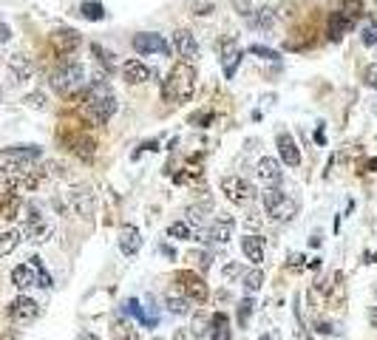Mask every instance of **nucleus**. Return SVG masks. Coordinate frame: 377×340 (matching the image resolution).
<instances>
[{
	"mask_svg": "<svg viewBox=\"0 0 377 340\" xmlns=\"http://www.w3.org/2000/svg\"><path fill=\"white\" fill-rule=\"evenodd\" d=\"M204 210H207V204H196V208H187L185 224H187V227H201V224H204Z\"/></svg>",
	"mask_w": 377,
	"mask_h": 340,
	"instance_id": "31",
	"label": "nucleus"
},
{
	"mask_svg": "<svg viewBox=\"0 0 377 340\" xmlns=\"http://www.w3.org/2000/svg\"><path fill=\"white\" fill-rule=\"evenodd\" d=\"M371 111H374V116H377V100H374V105H371Z\"/></svg>",
	"mask_w": 377,
	"mask_h": 340,
	"instance_id": "52",
	"label": "nucleus"
},
{
	"mask_svg": "<svg viewBox=\"0 0 377 340\" xmlns=\"http://www.w3.org/2000/svg\"><path fill=\"white\" fill-rule=\"evenodd\" d=\"M119 250H122V255H136L142 250V236L133 224H125L119 230Z\"/></svg>",
	"mask_w": 377,
	"mask_h": 340,
	"instance_id": "20",
	"label": "nucleus"
},
{
	"mask_svg": "<svg viewBox=\"0 0 377 340\" xmlns=\"http://www.w3.org/2000/svg\"><path fill=\"white\" fill-rule=\"evenodd\" d=\"M250 51H253V54H258L261 60H278V51L264 48V46H258V43H256V46H250Z\"/></svg>",
	"mask_w": 377,
	"mask_h": 340,
	"instance_id": "40",
	"label": "nucleus"
},
{
	"mask_svg": "<svg viewBox=\"0 0 377 340\" xmlns=\"http://www.w3.org/2000/svg\"><path fill=\"white\" fill-rule=\"evenodd\" d=\"M23 241V233L20 230H6V233H0V258H6L18 250V244Z\"/></svg>",
	"mask_w": 377,
	"mask_h": 340,
	"instance_id": "28",
	"label": "nucleus"
},
{
	"mask_svg": "<svg viewBox=\"0 0 377 340\" xmlns=\"http://www.w3.org/2000/svg\"><path fill=\"white\" fill-rule=\"evenodd\" d=\"M360 40H363V46L374 48V46H377V23H366V26H363V34H360Z\"/></svg>",
	"mask_w": 377,
	"mask_h": 340,
	"instance_id": "36",
	"label": "nucleus"
},
{
	"mask_svg": "<svg viewBox=\"0 0 377 340\" xmlns=\"http://www.w3.org/2000/svg\"><path fill=\"white\" fill-rule=\"evenodd\" d=\"M363 86L371 88V91H377V62H371L366 72H363Z\"/></svg>",
	"mask_w": 377,
	"mask_h": 340,
	"instance_id": "38",
	"label": "nucleus"
},
{
	"mask_svg": "<svg viewBox=\"0 0 377 340\" xmlns=\"http://www.w3.org/2000/svg\"><path fill=\"white\" fill-rule=\"evenodd\" d=\"M242 250H244L247 261H253V264L264 261V238L261 236H244L242 238Z\"/></svg>",
	"mask_w": 377,
	"mask_h": 340,
	"instance_id": "24",
	"label": "nucleus"
},
{
	"mask_svg": "<svg viewBox=\"0 0 377 340\" xmlns=\"http://www.w3.org/2000/svg\"><path fill=\"white\" fill-rule=\"evenodd\" d=\"M133 48L136 54H171V46L162 34L157 32H139L133 34Z\"/></svg>",
	"mask_w": 377,
	"mask_h": 340,
	"instance_id": "10",
	"label": "nucleus"
},
{
	"mask_svg": "<svg viewBox=\"0 0 377 340\" xmlns=\"http://www.w3.org/2000/svg\"><path fill=\"white\" fill-rule=\"evenodd\" d=\"M352 26H355V23H352L343 12H332V15H329V29H326V32H329V40H335V43H338V40H340V37H343Z\"/></svg>",
	"mask_w": 377,
	"mask_h": 340,
	"instance_id": "25",
	"label": "nucleus"
},
{
	"mask_svg": "<svg viewBox=\"0 0 377 340\" xmlns=\"http://www.w3.org/2000/svg\"><path fill=\"white\" fill-rule=\"evenodd\" d=\"M0 100H4V91H0Z\"/></svg>",
	"mask_w": 377,
	"mask_h": 340,
	"instance_id": "54",
	"label": "nucleus"
},
{
	"mask_svg": "<svg viewBox=\"0 0 377 340\" xmlns=\"http://www.w3.org/2000/svg\"><path fill=\"white\" fill-rule=\"evenodd\" d=\"M242 272V264H227L224 266V278H233V276H239Z\"/></svg>",
	"mask_w": 377,
	"mask_h": 340,
	"instance_id": "45",
	"label": "nucleus"
},
{
	"mask_svg": "<svg viewBox=\"0 0 377 340\" xmlns=\"http://www.w3.org/2000/svg\"><path fill=\"white\" fill-rule=\"evenodd\" d=\"M23 233L29 236V241H46L48 236H51V224L40 216V208H34V204H32V208H29V222H26V227H23Z\"/></svg>",
	"mask_w": 377,
	"mask_h": 340,
	"instance_id": "16",
	"label": "nucleus"
},
{
	"mask_svg": "<svg viewBox=\"0 0 377 340\" xmlns=\"http://www.w3.org/2000/svg\"><path fill=\"white\" fill-rule=\"evenodd\" d=\"M117 340H139V334L131 326H117Z\"/></svg>",
	"mask_w": 377,
	"mask_h": 340,
	"instance_id": "41",
	"label": "nucleus"
},
{
	"mask_svg": "<svg viewBox=\"0 0 377 340\" xmlns=\"http://www.w3.org/2000/svg\"><path fill=\"white\" fill-rule=\"evenodd\" d=\"M12 284L18 287V290H32V287H37L40 281H37V269L32 266V264H18L15 269H12Z\"/></svg>",
	"mask_w": 377,
	"mask_h": 340,
	"instance_id": "19",
	"label": "nucleus"
},
{
	"mask_svg": "<svg viewBox=\"0 0 377 340\" xmlns=\"http://www.w3.org/2000/svg\"><path fill=\"white\" fill-rule=\"evenodd\" d=\"M29 264L37 269V281H40L37 287H46V290H48V287H51V276H48L46 266H43V258H37V255H34V258H29Z\"/></svg>",
	"mask_w": 377,
	"mask_h": 340,
	"instance_id": "32",
	"label": "nucleus"
},
{
	"mask_svg": "<svg viewBox=\"0 0 377 340\" xmlns=\"http://www.w3.org/2000/svg\"><path fill=\"white\" fill-rule=\"evenodd\" d=\"M9 40H12V26L0 23V43H9Z\"/></svg>",
	"mask_w": 377,
	"mask_h": 340,
	"instance_id": "44",
	"label": "nucleus"
},
{
	"mask_svg": "<svg viewBox=\"0 0 377 340\" xmlns=\"http://www.w3.org/2000/svg\"><path fill=\"white\" fill-rule=\"evenodd\" d=\"M173 48H176V54L182 57V62H193V60L199 57L196 34L187 32V29H176V32H173Z\"/></svg>",
	"mask_w": 377,
	"mask_h": 340,
	"instance_id": "13",
	"label": "nucleus"
},
{
	"mask_svg": "<svg viewBox=\"0 0 377 340\" xmlns=\"http://www.w3.org/2000/svg\"><path fill=\"white\" fill-rule=\"evenodd\" d=\"M256 176H258V182H261L264 187H278V184H281V179H284L281 162H278V159H272V156L258 159V165H256Z\"/></svg>",
	"mask_w": 377,
	"mask_h": 340,
	"instance_id": "14",
	"label": "nucleus"
},
{
	"mask_svg": "<svg viewBox=\"0 0 377 340\" xmlns=\"http://www.w3.org/2000/svg\"><path fill=\"white\" fill-rule=\"evenodd\" d=\"M369 323L377 329V306H371V309H369Z\"/></svg>",
	"mask_w": 377,
	"mask_h": 340,
	"instance_id": "47",
	"label": "nucleus"
},
{
	"mask_svg": "<svg viewBox=\"0 0 377 340\" xmlns=\"http://www.w3.org/2000/svg\"><path fill=\"white\" fill-rule=\"evenodd\" d=\"M91 51H94V54H97V60L105 65V72H111V68H114V54H111V51H102V46H100V43H94V46H91Z\"/></svg>",
	"mask_w": 377,
	"mask_h": 340,
	"instance_id": "37",
	"label": "nucleus"
},
{
	"mask_svg": "<svg viewBox=\"0 0 377 340\" xmlns=\"http://www.w3.org/2000/svg\"><path fill=\"white\" fill-rule=\"evenodd\" d=\"M176 281H179V292L190 301V304H204L207 301V284H204V278L201 276H196L193 269H182L179 276H176Z\"/></svg>",
	"mask_w": 377,
	"mask_h": 340,
	"instance_id": "8",
	"label": "nucleus"
},
{
	"mask_svg": "<svg viewBox=\"0 0 377 340\" xmlns=\"http://www.w3.org/2000/svg\"><path fill=\"white\" fill-rule=\"evenodd\" d=\"M261 340H275V337H272V334H270V337H261Z\"/></svg>",
	"mask_w": 377,
	"mask_h": 340,
	"instance_id": "53",
	"label": "nucleus"
},
{
	"mask_svg": "<svg viewBox=\"0 0 377 340\" xmlns=\"http://www.w3.org/2000/svg\"><path fill=\"white\" fill-rule=\"evenodd\" d=\"M80 15L86 20H105V6L100 4V0H86V4H80Z\"/></svg>",
	"mask_w": 377,
	"mask_h": 340,
	"instance_id": "29",
	"label": "nucleus"
},
{
	"mask_svg": "<svg viewBox=\"0 0 377 340\" xmlns=\"http://www.w3.org/2000/svg\"><path fill=\"white\" fill-rule=\"evenodd\" d=\"M242 57H244V51H242V43H239L236 37H224V40L218 43V60H221L224 77H227V80L236 77L239 65H242Z\"/></svg>",
	"mask_w": 377,
	"mask_h": 340,
	"instance_id": "7",
	"label": "nucleus"
},
{
	"mask_svg": "<svg viewBox=\"0 0 377 340\" xmlns=\"http://www.w3.org/2000/svg\"><path fill=\"white\" fill-rule=\"evenodd\" d=\"M193 91H196V68L190 62H176L171 68L168 80L162 83V97L165 102L171 105H182V102H190L193 100Z\"/></svg>",
	"mask_w": 377,
	"mask_h": 340,
	"instance_id": "2",
	"label": "nucleus"
},
{
	"mask_svg": "<svg viewBox=\"0 0 377 340\" xmlns=\"http://www.w3.org/2000/svg\"><path fill=\"white\" fill-rule=\"evenodd\" d=\"M275 148H278V156H281L284 165H289V168H298L300 165V151H298V142H295L292 133L281 130L275 136Z\"/></svg>",
	"mask_w": 377,
	"mask_h": 340,
	"instance_id": "15",
	"label": "nucleus"
},
{
	"mask_svg": "<svg viewBox=\"0 0 377 340\" xmlns=\"http://www.w3.org/2000/svg\"><path fill=\"white\" fill-rule=\"evenodd\" d=\"M318 332H324V334H329V332H332V326H329V323H318Z\"/></svg>",
	"mask_w": 377,
	"mask_h": 340,
	"instance_id": "51",
	"label": "nucleus"
},
{
	"mask_svg": "<svg viewBox=\"0 0 377 340\" xmlns=\"http://www.w3.org/2000/svg\"><path fill=\"white\" fill-rule=\"evenodd\" d=\"M23 102H26L29 108H37V111H43V108H46V97H43L40 91H34V94H29V97H26Z\"/></svg>",
	"mask_w": 377,
	"mask_h": 340,
	"instance_id": "39",
	"label": "nucleus"
},
{
	"mask_svg": "<svg viewBox=\"0 0 377 340\" xmlns=\"http://www.w3.org/2000/svg\"><path fill=\"white\" fill-rule=\"evenodd\" d=\"M9 72H12L15 83H26L34 74V62H32V57H26V54L18 51V54L9 57Z\"/></svg>",
	"mask_w": 377,
	"mask_h": 340,
	"instance_id": "18",
	"label": "nucleus"
},
{
	"mask_svg": "<svg viewBox=\"0 0 377 340\" xmlns=\"http://www.w3.org/2000/svg\"><path fill=\"white\" fill-rule=\"evenodd\" d=\"M190 329H193V334H196V337L207 334V332H210V318H207V315H201V312H196V318H193V326H190Z\"/></svg>",
	"mask_w": 377,
	"mask_h": 340,
	"instance_id": "35",
	"label": "nucleus"
},
{
	"mask_svg": "<svg viewBox=\"0 0 377 340\" xmlns=\"http://www.w3.org/2000/svg\"><path fill=\"white\" fill-rule=\"evenodd\" d=\"M83 80H86V68H83V62H77V60H62V62L54 68V72H51V77H48L51 88H54L60 97L77 94V91L83 88Z\"/></svg>",
	"mask_w": 377,
	"mask_h": 340,
	"instance_id": "4",
	"label": "nucleus"
},
{
	"mask_svg": "<svg viewBox=\"0 0 377 340\" xmlns=\"http://www.w3.org/2000/svg\"><path fill=\"white\" fill-rule=\"evenodd\" d=\"M193 261H199V266H201V269H207V266H210V255H207V252H199V255L193 252Z\"/></svg>",
	"mask_w": 377,
	"mask_h": 340,
	"instance_id": "46",
	"label": "nucleus"
},
{
	"mask_svg": "<svg viewBox=\"0 0 377 340\" xmlns=\"http://www.w3.org/2000/svg\"><path fill=\"white\" fill-rule=\"evenodd\" d=\"M165 306H168V312H171V315H187L193 304H190L182 292H173V290H171V292L165 295Z\"/></svg>",
	"mask_w": 377,
	"mask_h": 340,
	"instance_id": "27",
	"label": "nucleus"
},
{
	"mask_svg": "<svg viewBox=\"0 0 377 340\" xmlns=\"http://www.w3.org/2000/svg\"><path fill=\"white\" fill-rule=\"evenodd\" d=\"M122 77L131 86H142V83H147L150 77H154V72L139 60H128V62H122Z\"/></svg>",
	"mask_w": 377,
	"mask_h": 340,
	"instance_id": "17",
	"label": "nucleus"
},
{
	"mask_svg": "<svg viewBox=\"0 0 377 340\" xmlns=\"http://www.w3.org/2000/svg\"><path fill=\"white\" fill-rule=\"evenodd\" d=\"M221 193L227 196L233 204H247V201H253L256 187H253L250 179L233 173V176H224V179H221Z\"/></svg>",
	"mask_w": 377,
	"mask_h": 340,
	"instance_id": "9",
	"label": "nucleus"
},
{
	"mask_svg": "<svg viewBox=\"0 0 377 340\" xmlns=\"http://www.w3.org/2000/svg\"><path fill=\"white\" fill-rule=\"evenodd\" d=\"M261 204L270 219L275 222H292L298 216V201L286 193H281L278 187H264L261 190Z\"/></svg>",
	"mask_w": 377,
	"mask_h": 340,
	"instance_id": "5",
	"label": "nucleus"
},
{
	"mask_svg": "<svg viewBox=\"0 0 377 340\" xmlns=\"http://www.w3.org/2000/svg\"><path fill=\"white\" fill-rule=\"evenodd\" d=\"M71 201H74V210H77L80 216H91L94 213V196H91L88 187L71 190Z\"/></svg>",
	"mask_w": 377,
	"mask_h": 340,
	"instance_id": "21",
	"label": "nucleus"
},
{
	"mask_svg": "<svg viewBox=\"0 0 377 340\" xmlns=\"http://www.w3.org/2000/svg\"><path fill=\"white\" fill-rule=\"evenodd\" d=\"M80 43H83V34H80L77 29L60 26V29L51 32V46H54V51H60V54H74V51L80 48Z\"/></svg>",
	"mask_w": 377,
	"mask_h": 340,
	"instance_id": "11",
	"label": "nucleus"
},
{
	"mask_svg": "<svg viewBox=\"0 0 377 340\" xmlns=\"http://www.w3.org/2000/svg\"><path fill=\"white\" fill-rule=\"evenodd\" d=\"M233 230H236V222L227 216V213H218V219L207 227V230H199V241L204 244H213V247H221V244H227L233 238Z\"/></svg>",
	"mask_w": 377,
	"mask_h": 340,
	"instance_id": "6",
	"label": "nucleus"
},
{
	"mask_svg": "<svg viewBox=\"0 0 377 340\" xmlns=\"http://www.w3.org/2000/svg\"><path fill=\"white\" fill-rule=\"evenodd\" d=\"M43 156L40 145H12L0 151V173L6 179H18L34 168V162Z\"/></svg>",
	"mask_w": 377,
	"mask_h": 340,
	"instance_id": "3",
	"label": "nucleus"
},
{
	"mask_svg": "<svg viewBox=\"0 0 377 340\" xmlns=\"http://www.w3.org/2000/svg\"><path fill=\"white\" fill-rule=\"evenodd\" d=\"M261 284H264V272H261L258 266L250 269V272H244V290H247V292H258Z\"/></svg>",
	"mask_w": 377,
	"mask_h": 340,
	"instance_id": "30",
	"label": "nucleus"
},
{
	"mask_svg": "<svg viewBox=\"0 0 377 340\" xmlns=\"http://www.w3.org/2000/svg\"><path fill=\"white\" fill-rule=\"evenodd\" d=\"M114 111H117V97H114L111 86H108V74L105 77L97 74L88 83V88H86V108H83V114H86V119L91 125H105L114 116Z\"/></svg>",
	"mask_w": 377,
	"mask_h": 340,
	"instance_id": "1",
	"label": "nucleus"
},
{
	"mask_svg": "<svg viewBox=\"0 0 377 340\" xmlns=\"http://www.w3.org/2000/svg\"><path fill=\"white\" fill-rule=\"evenodd\" d=\"M173 340H187V329H176L173 332Z\"/></svg>",
	"mask_w": 377,
	"mask_h": 340,
	"instance_id": "48",
	"label": "nucleus"
},
{
	"mask_svg": "<svg viewBox=\"0 0 377 340\" xmlns=\"http://www.w3.org/2000/svg\"><path fill=\"white\" fill-rule=\"evenodd\" d=\"M374 295H377V287H374Z\"/></svg>",
	"mask_w": 377,
	"mask_h": 340,
	"instance_id": "55",
	"label": "nucleus"
},
{
	"mask_svg": "<svg viewBox=\"0 0 377 340\" xmlns=\"http://www.w3.org/2000/svg\"><path fill=\"white\" fill-rule=\"evenodd\" d=\"M253 309H256V304H253L250 298H244V301L239 304V309H236V318H239V326H247V323H250V315H253Z\"/></svg>",
	"mask_w": 377,
	"mask_h": 340,
	"instance_id": "34",
	"label": "nucleus"
},
{
	"mask_svg": "<svg viewBox=\"0 0 377 340\" xmlns=\"http://www.w3.org/2000/svg\"><path fill=\"white\" fill-rule=\"evenodd\" d=\"M162 252H165V255H168V258H176V250H171V247H168V244H162Z\"/></svg>",
	"mask_w": 377,
	"mask_h": 340,
	"instance_id": "49",
	"label": "nucleus"
},
{
	"mask_svg": "<svg viewBox=\"0 0 377 340\" xmlns=\"http://www.w3.org/2000/svg\"><path fill=\"white\" fill-rule=\"evenodd\" d=\"M233 9H236L239 15H244V18L253 15V4H250V0H233Z\"/></svg>",
	"mask_w": 377,
	"mask_h": 340,
	"instance_id": "42",
	"label": "nucleus"
},
{
	"mask_svg": "<svg viewBox=\"0 0 377 340\" xmlns=\"http://www.w3.org/2000/svg\"><path fill=\"white\" fill-rule=\"evenodd\" d=\"M94 140H91V136H74V140H71V151H74V156H80L83 162H91L94 159Z\"/></svg>",
	"mask_w": 377,
	"mask_h": 340,
	"instance_id": "26",
	"label": "nucleus"
},
{
	"mask_svg": "<svg viewBox=\"0 0 377 340\" xmlns=\"http://www.w3.org/2000/svg\"><path fill=\"white\" fill-rule=\"evenodd\" d=\"M37 315H40V306H37V301H32L29 295H20V298H15V301L9 304V318H12L15 323H20V326L32 323Z\"/></svg>",
	"mask_w": 377,
	"mask_h": 340,
	"instance_id": "12",
	"label": "nucleus"
},
{
	"mask_svg": "<svg viewBox=\"0 0 377 340\" xmlns=\"http://www.w3.org/2000/svg\"><path fill=\"white\" fill-rule=\"evenodd\" d=\"M275 9H270V6H261V9H253V15H250V26L256 29V32H270L272 26H275Z\"/></svg>",
	"mask_w": 377,
	"mask_h": 340,
	"instance_id": "23",
	"label": "nucleus"
},
{
	"mask_svg": "<svg viewBox=\"0 0 377 340\" xmlns=\"http://www.w3.org/2000/svg\"><path fill=\"white\" fill-rule=\"evenodd\" d=\"M304 266H307V255H300V252H292L289 255V269L298 272V269H304Z\"/></svg>",
	"mask_w": 377,
	"mask_h": 340,
	"instance_id": "43",
	"label": "nucleus"
},
{
	"mask_svg": "<svg viewBox=\"0 0 377 340\" xmlns=\"http://www.w3.org/2000/svg\"><path fill=\"white\" fill-rule=\"evenodd\" d=\"M168 236H171V238H179V241H190V238H193V233H190V227H187L185 222H173V224L168 227Z\"/></svg>",
	"mask_w": 377,
	"mask_h": 340,
	"instance_id": "33",
	"label": "nucleus"
},
{
	"mask_svg": "<svg viewBox=\"0 0 377 340\" xmlns=\"http://www.w3.org/2000/svg\"><path fill=\"white\" fill-rule=\"evenodd\" d=\"M210 340H230V318L224 312L210 315Z\"/></svg>",
	"mask_w": 377,
	"mask_h": 340,
	"instance_id": "22",
	"label": "nucleus"
},
{
	"mask_svg": "<svg viewBox=\"0 0 377 340\" xmlns=\"http://www.w3.org/2000/svg\"><path fill=\"white\" fill-rule=\"evenodd\" d=\"M77 340H100V337H97V334H91V332H83Z\"/></svg>",
	"mask_w": 377,
	"mask_h": 340,
	"instance_id": "50",
	"label": "nucleus"
}]
</instances>
